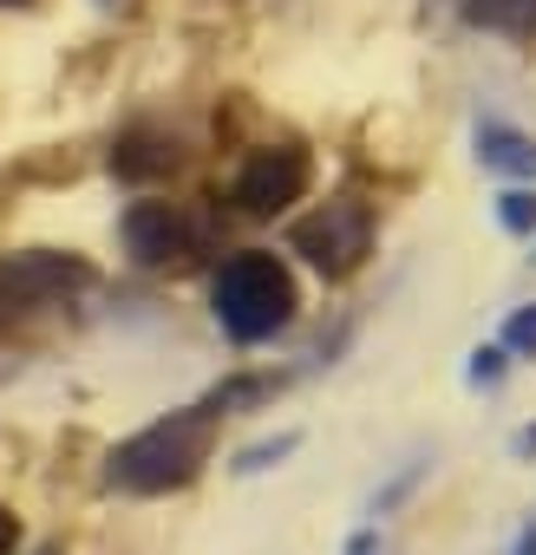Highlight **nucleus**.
<instances>
[{"label": "nucleus", "mask_w": 536, "mask_h": 555, "mask_svg": "<svg viewBox=\"0 0 536 555\" xmlns=\"http://www.w3.org/2000/svg\"><path fill=\"white\" fill-rule=\"evenodd\" d=\"M209 438H216V405H190V412H170L157 425H144L138 438H125L105 464V477L118 490H138V496H157V490H177L190 483L203 464H209Z\"/></svg>", "instance_id": "nucleus-1"}, {"label": "nucleus", "mask_w": 536, "mask_h": 555, "mask_svg": "<svg viewBox=\"0 0 536 555\" xmlns=\"http://www.w3.org/2000/svg\"><path fill=\"white\" fill-rule=\"evenodd\" d=\"M216 321H222V334L242 340V347L282 334V327L295 321V274H289L276 255H261V248L222 261V274H216Z\"/></svg>", "instance_id": "nucleus-2"}, {"label": "nucleus", "mask_w": 536, "mask_h": 555, "mask_svg": "<svg viewBox=\"0 0 536 555\" xmlns=\"http://www.w3.org/2000/svg\"><path fill=\"white\" fill-rule=\"evenodd\" d=\"M79 288H92V268L79 255H60V248L8 255V261H0V321L34 314V308H53V301L79 295Z\"/></svg>", "instance_id": "nucleus-3"}, {"label": "nucleus", "mask_w": 536, "mask_h": 555, "mask_svg": "<svg viewBox=\"0 0 536 555\" xmlns=\"http://www.w3.org/2000/svg\"><path fill=\"white\" fill-rule=\"evenodd\" d=\"M295 248L328 274V282H341V274H354L373 248V216L367 203H321L308 222H295Z\"/></svg>", "instance_id": "nucleus-4"}, {"label": "nucleus", "mask_w": 536, "mask_h": 555, "mask_svg": "<svg viewBox=\"0 0 536 555\" xmlns=\"http://www.w3.org/2000/svg\"><path fill=\"white\" fill-rule=\"evenodd\" d=\"M308 183H315L308 151H295V144H268V151H255V157L235 170V203H242L248 216H276V209L302 203Z\"/></svg>", "instance_id": "nucleus-5"}, {"label": "nucleus", "mask_w": 536, "mask_h": 555, "mask_svg": "<svg viewBox=\"0 0 536 555\" xmlns=\"http://www.w3.org/2000/svg\"><path fill=\"white\" fill-rule=\"evenodd\" d=\"M125 248L144 268H170V261H190L203 248V222L183 203H131L125 209Z\"/></svg>", "instance_id": "nucleus-6"}, {"label": "nucleus", "mask_w": 536, "mask_h": 555, "mask_svg": "<svg viewBox=\"0 0 536 555\" xmlns=\"http://www.w3.org/2000/svg\"><path fill=\"white\" fill-rule=\"evenodd\" d=\"M177 164H183L177 138L144 131V125H138V131H125V138H118V151H112V170H118V177H131V183H138V177H164V170H177Z\"/></svg>", "instance_id": "nucleus-7"}, {"label": "nucleus", "mask_w": 536, "mask_h": 555, "mask_svg": "<svg viewBox=\"0 0 536 555\" xmlns=\"http://www.w3.org/2000/svg\"><path fill=\"white\" fill-rule=\"evenodd\" d=\"M471 27L510 34V40H536V0H458Z\"/></svg>", "instance_id": "nucleus-8"}, {"label": "nucleus", "mask_w": 536, "mask_h": 555, "mask_svg": "<svg viewBox=\"0 0 536 555\" xmlns=\"http://www.w3.org/2000/svg\"><path fill=\"white\" fill-rule=\"evenodd\" d=\"M477 157L490 170H516V177H536V138L510 131V125H484L477 131Z\"/></svg>", "instance_id": "nucleus-9"}, {"label": "nucleus", "mask_w": 536, "mask_h": 555, "mask_svg": "<svg viewBox=\"0 0 536 555\" xmlns=\"http://www.w3.org/2000/svg\"><path fill=\"white\" fill-rule=\"evenodd\" d=\"M497 216H503L510 235H529V229H536V196H529V190H503V196H497Z\"/></svg>", "instance_id": "nucleus-10"}, {"label": "nucleus", "mask_w": 536, "mask_h": 555, "mask_svg": "<svg viewBox=\"0 0 536 555\" xmlns=\"http://www.w3.org/2000/svg\"><path fill=\"white\" fill-rule=\"evenodd\" d=\"M503 347H516V353H536V308L510 314V327H503Z\"/></svg>", "instance_id": "nucleus-11"}, {"label": "nucleus", "mask_w": 536, "mask_h": 555, "mask_svg": "<svg viewBox=\"0 0 536 555\" xmlns=\"http://www.w3.org/2000/svg\"><path fill=\"white\" fill-rule=\"evenodd\" d=\"M497 360H503V353H490V347H484V353H477V360H471V379H477V386H490V379H497V373H503V366H497Z\"/></svg>", "instance_id": "nucleus-12"}, {"label": "nucleus", "mask_w": 536, "mask_h": 555, "mask_svg": "<svg viewBox=\"0 0 536 555\" xmlns=\"http://www.w3.org/2000/svg\"><path fill=\"white\" fill-rule=\"evenodd\" d=\"M8 548H14V516L0 509V555H8Z\"/></svg>", "instance_id": "nucleus-13"}, {"label": "nucleus", "mask_w": 536, "mask_h": 555, "mask_svg": "<svg viewBox=\"0 0 536 555\" xmlns=\"http://www.w3.org/2000/svg\"><path fill=\"white\" fill-rule=\"evenodd\" d=\"M516 451H523V457L536 451V425H529V431H516Z\"/></svg>", "instance_id": "nucleus-14"}, {"label": "nucleus", "mask_w": 536, "mask_h": 555, "mask_svg": "<svg viewBox=\"0 0 536 555\" xmlns=\"http://www.w3.org/2000/svg\"><path fill=\"white\" fill-rule=\"evenodd\" d=\"M516 555H536V529H529V535H523V542H516Z\"/></svg>", "instance_id": "nucleus-15"}, {"label": "nucleus", "mask_w": 536, "mask_h": 555, "mask_svg": "<svg viewBox=\"0 0 536 555\" xmlns=\"http://www.w3.org/2000/svg\"><path fill=\"white\" fill-rule=\"evenodd\" d=\"M0 8H34V0H0Z\"/></svg>", "instance_id": "nucleus-16"}, {"label": "nucleus", "mask_w": 536, "mask_h": 555, "mask_svg": "<svg viewBox=\"0 0 536 555\" xmlns=\"http://www.w3.org/2000/svg\"><path fill=\"white\" fill-rule=\"evenodd\" d=\"M40 555H60V548H40Z\"/></svg>", "instance_id": "nucleus-17"}]
</instances>
